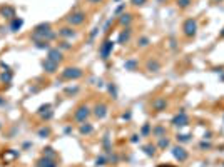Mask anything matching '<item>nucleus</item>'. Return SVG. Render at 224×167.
Listing matches in <instances>:
<instances>
[{"label":"nucleus","instance_id":"nucleus-1","mask_svg":"<svg viewBox=\"0 0 224 167\" xmlns=\"http://www.w3.org/2000/svg\"><path fill=\"white\" fill-rule=\"evenodd\" d=\"M54 39H55V32L52 30L50 23H39L32 32V40L34 42H50Z\"/></svg>","mask_w":224,"mask_h":167},{"label":"nucleus","instance_id":"nucleus-2","mask_svg":"<svg viewBox=\"0 0 224 167\" xmlns=\"http://www.w3.org/2000/svg\"><path fill=\"white\" fill-rule=\"evenodd\" d=\"M85 12H82V10H75V12H72L70 15L67 17V22L72 25V27H75V25H82L84 22H85Z\"/></svg>","mask_w":224,"mask_h":167},{"label":"nucleus","instance_id":"nucleus-3","mask_svg":"<svg viewBox=\"0 0 224 167\" xmlns=\"http://www.w3.org/2000/svg\"><path fill=\"white\" fill-rule=\"evenodd\" d=\"M114 45H116V42H112V40H106L102 45H100V49H99V55H100V59L102 60H107L110 57V54H112V50H114Z\"/></svg>","mask_w":224,"mask_h":167},{"label":"nucleus","instance_id":"nucleus-4","mask_svg":"<svg viewBox=\"0 0 224 167\" xmlns=\"http://www.w3.org/2000/svg\"><path fill=\"white\" fill-rule=\"evenodd\" d=\"M89 115H90V109L87 105H80L75 110V114H74V120L79 122V124H84V122H87Z\"/></svg>","mask_w":224,"mask_h":167},{"label":"nucleus","instance_id":"nucleus-5","mask_svg":"<svg viewBox=\"0 0 224 167\" xmlns=\"http://www.w3.org/2000/svg\"><path fill=\"white\" fill-rule=\"evenodd\" d=\"M182 32H184L186 37H194L197 34V22L194 19H187L182 25Z\"/></svg>","mask_w":224,"mask_h":167},{"label":"nucleus","instance_id":"nucleus-6","mask_svg":"<svg viewBox=\"0 0 224 167\" xmlns=\"http://www.w3.org/2000/svg\"><path fill=\"white\" fill-rule=\"evenodd\" d=\"M62 77L65 80H77L82 77V70L77 67H67V69L62 70Z\"/></svg>","mask_w":224,"mask_h":167},{"label":"nucleus","instance_id":"nucleus-7","mask_svg":"<svg viewBox=\"0 0 224 167\" xmlns=\"http://www.w3.org/2000/svg\"><path fill=\"white\" fill-rule=\"evenodd\" d=\"M189 124V117H187V114H186L184 110H181L177 115H174V119H172V125L174 127H184V125H187Z\"/></svg>","mask_w":224,"mask_h":167},{"label":"nucleus","instance_id":"nucleus-8","mask_svg":"<svg viewBox=\"0 0 224 167\" xmlns=\"http://www.w3.org/2000/svg\"><path fill=\"white\" fill-rule=\"evenodd\" d=\"M94 115L97 119H106L107 117V114H109V107H107V104H104V102H100V104H97L96 107H94V112H92Z\"/></svg>","mask_w":224,"mask_h":167},{"label":"nucleus","instance_id":"nucleus-9","mask_svg":"<svg viewBox=\"0 0 224 167\" xmlns=\"http://www.w3.org/2000/svg\"><path fill=\"white\" fill-rule=\"evenodd\" d=\"M172 156H174V159H176V160H179V162H184L186 159L189 157L187 150H186L184 147H179V146L172 147Z\"/></svg>","mask_w":224,"mask_h":167},{"label":"nucleus","instance_id":"nucleus-10","mask_svg":"<svg viewBox=\"0 0 224 167\" xmlns=\"http://www.w3.org/2000/svg\"><path fill=\"white\" fill-rule=\"evenodd\" d=\"M42 69L45 70L47 74H55L59 69V64L50 59H45V60H42Z\"/></svg>","mask_w":224,"mask_h":167},{"label":"nucleus","instance_id":"nucleus-11","mask_svg":"<svg viewBox=\"0 0 224 167\" xmlns=\"http://www.w3.org/2000/svg\"><path fill=\"white\" fill-rule=\"evenodd\" d=\"M47 59L60 64V62L64 60V57H62V50L59 49V47H55V49H49V50H47Z\"/></svg>","mask_w":224,"mask_h":167},{"label":"nucleus","instance_id":"nucleus-12","mask_svg":"<svg viewBox=\"0 0 224 167\" xmlns=\"http://www.w3.org/2000/svg\"><path fill=\"white\" fill-rule=\"evenodd\" d=\"M130 34H132V30L126 27V29L122 30L120 34H119V39H117V44H120V45H126L127 42L130 40Z\"/></svg>","mask_w":224,"mask_h":167},{"label":"nucleus","instance_id":"nucleus-13","mask_svg":"<svg viewBox=\"0 0 224 167\" xmlns=\"http://www.w3.org/2000/svg\"><path fill=\"white\" fill-rule=\"evenodd\" d=\"M167 107V102L164 97H157L154 102H152V109L156 110V112H162V110H166Z\"/></svg>","mask_w":224,"mask_h":167},{"label":"nucleus","instance_id":"nucleus-14","mask_svg":"<svg viewBox=\"0 0 224 167\" xmlns=\"http://www.w3.org/2000/svg\"><path fill=\"white\" fill-rule=\"evenodd\" d=\"M59 35H60L62 39H72V37L77 35V32L72 29V27H62V29L59 30Z\"/></svg>","mask_w":224,"mask_h":167},{"label":"nucleus","instance_id":"nucleus-15","mask_svg":"<svg viewBox=\"0 0 224 167\" xmlns=\"http://www.w3.org/2000/svg\"><path fill=\"white\" fill-rule=\"evenodd\" d=\"M0 13H2V17H5V19H15V9L13 7H9V5H5V7H2L0 9Z\"/></svg>","mask_w":224,"mask_h":167},{"label":"nucleus","instance_id":"nucleus-16","mask_svg":"<svg viewBox=\"0 0 224 167\" xmlns=\"http://www.w3.org/2000/svg\"><path fill=\"white\" fill-rule=\"evenodd\" d=\"M37 167H57V164H55V160L54 159H50V157H44L39 159L37 160Z\"/></svg>","mask_w":224,"mask_h":167},{"label":"nucleus","instance_id":"nucleus-17","mask_svg":"<svg viewBox=\"0 0 224 167\" xmlns=\"http://www.w3.org/2000/svg\"><path fill=\"white\" fill-rule=\"evenodd\" d=\"M22 25H24V19H20V17H15V19L10 20V30L12 32H19L22 29Z\"/></svg>","mask_w":224,"mask_h":167},{"label":"nucleus","instance_id":"nucleus-18","mask_svg":"<svg viewBox=\"0 0 224 167\" xmlns=\"http://www.w3.org/2000/svg\"><path fill=\"white\" fill-rule=\"evenodd\" d=\"M79 132H80L82 135H89V134H92V132H94V125H92V124H89V122H84V124H80V125H79Z\"/></svg>","mask_w":224,"mask_h":167},{"label":"nucleus","instance_id":"nucleus-19","mask_svg":"<svg viewBox=\"0 0 224 167\" xmlns=\"http://www.w3.org/2000/svg\"><path fill=\"white\" fill-rule=\"evenodd\" d=\"M130 22H132V15H130V13L126 12V13H120V15H119V23H120L122 27H129Z\"/></svg>","mask_w":224,"mask_h":167},{"label":"nucleus","instance_id":"nucleus-20","mask_svg":"<svg viewBox=\"0 0 224 167\" xmlns=\"http://www.w3.org/2000/svg\"><path fill=\"white\" fill-rule=\"evenodd\" d=\"M146 67H147L149 72H159V70H161V64H159L157 60H149Z\"/></svg>","mask_w":224,"mask_h":167},{"label":"nucleus","instance_id":"nucleus-21","mask_svg":"<svg viewBox=\"0 0 224 167\" xmlns=\"http://www.w3.org/2000/svg\"><path fill=\"white\" fill-rule=\"evenodd\" d=\"M152 134H154L157 139L164 137V135H166V127H162V125H157L156 129H152Z\"/></svg>","mask_w":224,"mask_h":167},{"label":"nucleus","instance_id":"nucleus-22","mask_svg":"<svg viewBox=\"0 0 224 167\" xmlns=\"http://www.w3.org/2000/svg\"><path fill=\"white\" fill-rule=\"evenodd\" d=\"M124 69H126V70H136V69H137V60H134V59L126 60V64H124Z\"/></svg>","mask_w":224,"mask_h":167},{"label":"nucleus","instance_id":"nucleus-23","mask_svg":"<svg viewBox=\"0 0 224 167\" xmlns=\"http://www.w3.org/2000/svg\"><path fill=\"white\" fill-rule=\"evenodd\" d=\"M149 134H151V124H144L142 129H141V135H142V137H147Z\"/></svg>","mask_w":224,"mask_h":167},{"label":"nucleus","instance_id":"nucleus-24","mask_svg":"<svg viewBox=\"0 0 224 167\" xmlns=\"http://www.w3.org/2000/svg\"><path fill=\"white\" fill-rule=\"evenodd\" d=\"M157 146H159V149L169 147V139H167L166 135H164V137H161V139H159V144H157Z\"/></svg>","mask_w":224,"mask_h":167},{"label":"nucleus","instance_id":"nucleus-25","mask_svg":"<svg viewBox=\"0 0 224 167\" xmlns=\"http://www.w3.org/2000/svg\"><path fill=\"white\" fill-rule=\"evenodd\" d=\"M49 135H50V129H49V127H42V129H39V137L45 139V137H49Z\"/></svg>","mask_w":224,"mask_h":167},{"label":"nucleus","instance_id":"nucleus-26","mask_svg":"<svg viewBox=\"0 0 224 167\" xmlns=\"http://www.w3.org/2000/svg\"><path fill=\"white\" fill-rule=\"evenodd\" d=\"M176 3H177V7L186 9V7H189V5L192 3V0H176Z\"/></svg>","mask_w":224,"mask_h":167},{"label":"nucleus","instance_id":"nucleus-27","mask_svg":"<svg viewBox=\"0 0 224 167\" xmlns=\"http://www.w3.org/2000/svg\"><path fill=\"white\" fill-rule=\"evenodd\" d=\"M144 152H146V156L152 157V156L156 154V147H154V146H146V147H144Z\"/></svg>","mask_w":224,"mask_h":167},{"label":"nucleus","instance_id":"nucleus-28","mask_svg":"<svg viewBox=\"0 0 224 167\" xmlns=\"http://www.w3.org/2000/svg\"><path fill=\"white\" fill-rule=\"evenodd\" d=\"M107 89H109V92H110V95H112V99H117V87H116V84H109Z\"/></svg>","mask_w":224,"mask_h":167},{"label":"nucleus","instance_id":"nucleus-29","mask_svg":"<svg viewBox=\"0 0 224 167\" xmlns=\"http://www.w3.org/2000/svg\"><path fill=\"white\" fill-rule=\"evenodd\" d=\"M0 80H2V82H10V80H12V74H10L9 70H5V72L0 75Z\"/></svg>","mask_w":224,"mask_h":167},{"label":"nucleus","instance_id":"nucleus-30","mask_svg":"<svg viewBox=\"0 0 224 167\" xmlns=\"http://www.w3.org/2000/svg\"><path fill=\"white\" fill-rule=\"evenodd\" d=\"M59 49H60V50H69V49H72V45L69 44L67 40H62V42L59 44Z\"/></svg>","mask_w":224,"mask_h":167},{"label":"nucleus","instance_id":"nucleus-31","mask_svg":"<svg viewBox=\"0 0 224 167\" xmlns=\"http://www.w3.org/2000/svg\"><path fill=\"white\" fill-rule=\"evenodd\" d=\"M104 147H106V152H110V139H109V134L104 135Z\"/></svg>","mask_w":224,"mask_h":167},{"label":"nucleus","instance_id":"nucleus-32","mask_svg":"<svg viewBox=\"0 0 224 167\" xmlns=\"http://www.w3.org/2000/svg\"><path fill=\"white\" fill-rule=\"evenodd\" d=\"M176 139H177V142H189V140H191V137H189V135H184V134H177Z\"/></svg>","mask_w":224,"mask_h":167},{"label":"nucleus","instance_id":"nucleus-33","mask_svg":"<svg viewBox=\"0 0 224 167\" xmlns=\"http://www.w3.org/2000/svg\"><path fill=\"white\" fill-rule=\"evenodd\" d=\"M106 162H107V157H104V156L96 159V166H106Z\"/></svg>","mask_w":224,"mask_h":167},{"label":"nucleus","instance_id":"nucleus-34","mask_svg":"<svg viewBox=\"0 0 224 167\" xmlns=\"http://www.w3.org/2000/svg\"><path fill=\"white\" fill-rule=\"evenodd\" d=\"M35 47H37V49H47V50L50 49L49 42H35Z\"/></svg>","mask_w":224,"mask_h":167},{"label":"nucleus","instance_id":"nucleus-35","mask_svg":"<svg viewBox=\"0 0 224 167\" xmlns=\"http://www.w3.org/2000/svg\"><path fill=\"white\" fill-rule=\"evenodd\" d=\"M44 156H45V157H50V159H54V157H55V154H54V149L47 147V149H45V152H44Z\"/></svg>","mask_w":224,"mask_h":167},{"label":"nucleus","instance_id":"nucleus-36","mask_svg":"<svg viewBox=\"0 0 224 167\" xmlns=\"http://www.w3.org/2000/svg\"><path fill=\"white\" fill-rule=\"evenodd\" d=\"M139 45H141V47H147V45H149V39H147V37H141V39H139Z\"/></svg>","mask_w":224,"mask_h":167},{"label":"nucleus","instance_id":"nucleus-37","mask_svg":"<svg viewBox=\"0 0 224 167\" xmlns=\"http://www.w3.org/2000/svg\"><path fill=\"white\" fill-rule=\"evenodd\" d=\"M124 9H126V3H120L119 7L116 9V12H114V15H120L122 12H124Z\"/></svg>","mask_w":224,"mask_h":167},{"label":"nucleus","instance_id":"nucleus-38","mask_svg":"<svg viewBox=\"0 0 224 167\" xmlns=\"http://www.w3.org/2000/svg\"><path fill=\"white\" fill-rule=\"evenodd\" d=\"M50 107H52L50 104H45V105H42V107L39 109V114H40V115H42L44 112H47V110H50Z\"/></svg>","mask_w":224,"mask_h":167},{"label":"nucleus","instance_id":"nucleus-39","mask_svg":"<svg viewBox=\"0 0 224 167\" xmlns=\"http://www.w3.org/2000/svg\"><path fill=\"white\" fill-rule=\"evenodd\" d=\"M147 0H130V3L132 5H136V7H141V5H144Z\"/></svg>","mask_w":224,"mask_h":167},{"label":"nucleus","instance_id":"nucleus-40","mask_svg":"<svg viewBox=\"0 0 224 167\" xmlns=\"http://www.w3.org/2000/svg\"><path fill=\"white\" fill-rule=\"evenodd\" d=\"M52 114H54L52 110H47V112H44V114H42V119H45V120H47V119L52 117Z\"/></svg>","mask_w":224,"mask_h":167},{"label":"nucleus","instance_id":"nucleus-41","mask_svg":"<svg viewBox=\"0 0 224 167\" xmlns=\"http://www.w3.org/2000/svg\"><path fill=\"white\" fill-rule=\"evenodd\" d=\"M112 25V19H109L107 22H106V25H104V32H109V27Z\"/></svg>","mask_w":224,"mask_h":167},{"label":"nucleus","instance_id":"nucleus-42","mask_svg":"<svg viewBox=\"0 0 224 167\" xmlns=\"http://www.w3.org/2000/svg\"><path fill=\"white\" fill-rule=\"evenodd\" d=\"M97 32H99V27H96V29H94L92 32H90V39H94V37L97 35Z\"/></svg>","mask_w":224,"mask_h":167},{"label":"nucleus","instance_id":"nucleus-43","mask_svg":"<svg viewBox=\"0 0 224 167\" xmlns=\"http://www.w3.org/2000/svg\"><path fill=\"white\" fill-rule=\"evenodd\" d=\"M199 147H201V149H209V147H211V144H207V142H201Z\"/></svg>","mask_w":224,"mask_h":167},{"label":"nucleus","instance_id":"nucleus-44","mask_svg":"<svg viewBox=\"0 0 224 167\" xmlns=\"http://www.w3.org/2000/svg\"><path fill=\"white\" fill-rule=\"evenodd\" d=\"M79 89L77 87H74V89H67V90H65V92H67V94H75V92H77Z\"/></svg>","mask_w":224,"mask_h":167},{"label":"nucleus","instance_id":"nucleus-45","mask_svg":"<svg viewBox=\"0 0 224 167\" xmlns=\"http://www.w3.org/2000/svg\"><path fill=\"white\" fill-rule=\"evenodd\" d=\"M130 142H134V144L139 142V135H132V137H130Z\"/></svg>","mask_w":224,"mask_h":167},{"label":"nucleus","instance_id":"nucleus-46","mask_svg":"<svg viewBox=\"0 0 224 167\" xmlns=\"http://www.w3.org/2000/svg\"><path fill=\"white\" fill-rule=\"evenodd\" d=\"M89 2H90V3H100L102 0H89Z\"/></svg>","mask_w":224,"mask_h":167},{"label":"nucleus","instance_id":"nucleus-47","mask_svg":"<svg viewBox=\"0 0 224 167\" xmlns=\"http://www.w3.org/2000/svg\"><path fill=\"white\" fill-rule=\"evenodd\" d=\"M221 37H224V29H223V32H221Z\"/></svg>","mask_w":224,"mask_h":167},{"label":"nucleus","instance_id":"nucleus-48","mask_svg":"<svg viewBox=\"0 0 224 167\" xmlns=\"http://www.w3.org/2000/svg\"><path fill=\"white\" fill-rule=\"evenodd\" d=\"M0 104H3V99H0Z\"/></svg>","mask_w":224,"mask_h":167},{"label":"nucleus","instance_id":"nucleus-49","mask_svg":"<svg viewBox=\"0 0 224 167\" xmlns=\"http://www.w3.org/2000/svg\"><path fill=\"white\" fill-rule=\"evenodd\" d=\"M216 2H221V0H216Z\"/></svg>","mask_w":224,"mask_h":167}]
</instances>
